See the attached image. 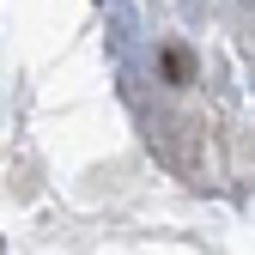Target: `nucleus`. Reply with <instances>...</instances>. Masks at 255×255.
<instances>
[{"mask_svg":"<svg viewBox=\"0 0 255 255\" xmlns=\"http://www.w3.org/2000/svg\"><path fill=\"white\" fill-rule=\"evenodd\" d=\"M158 73H164V85H195V49H182V43H164L158 49Z\"/></svg>","mask_w":255,"mask_h":255,"instance_id":"nucleus-1","label":"nucleus"}]
</instances>
